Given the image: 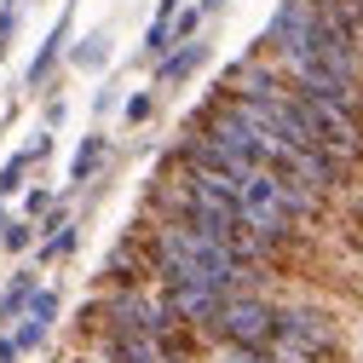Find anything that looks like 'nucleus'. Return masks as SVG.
<instances>
[{"label":"nucleus","mask_w":363,"mask_h":363,"mask_svg":"<svg viewBox=\"0 0 363 363\" xmlns=\"http://www.w3.org/2000/svg\"><path fill=\"white\" fill-rule=\"evenodd\" d=\"M213 340L219 346H242V352H271V340H277V306L259 289L225 294V306L213 317Z\"/></svg>","instance_id":"1"},{"label":"nucleus","mask_w":363,"mask_h":363,"mask_svg":"<svg viewBox=\"0 0 363 363\" xmlns=\"http://www.w3.org/2000/svg\"><path fill=\"white\" fill-rule=\"evenodd\" d=\"M99 156H104V139H86V150H81V156H75V167H69V179H75V185L99 167Z\"/></svg>","instance_id":"2"},{"label":"nucleus","mask_w":363,"mask_h":363,"mask_svg":"<svg viewBox=\"0 0 363 363\" xmlns=\"http://www.w3.org/2000/svg\"><path fill=\"white\" fill-rule=\"evenodd\" d=\"M196 58H202V47H191V52H179V58H173V64H167L162 75H167V81H179V75H185V69H191Z\"/></svg>","instance_id":"3"},{"label":"nucleus","mask_w":363,"mask_h":363,"mask_svg":"<svg viewBox=\"0 0 363 363\" xmlns=\"http://www.w3.org/2000/svg\"><path fill=\"white\" fill-rule=\"evenodd\" d=\"M352 213H357V219H363V185H357V191H352Z\"/></svg>","instance_id":"4"}]
</instances>
